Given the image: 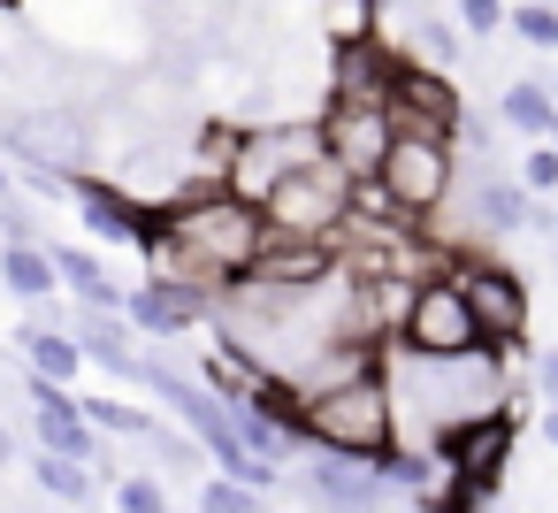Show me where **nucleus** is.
Wrapping results in <instances>:
<instances>
[{"mask_svg":"<svg viewBox=\"0 0 558 513\" xmlns=\"http://www.w3.org/2000/svg\"><path fill=\"white\" fill-rule=\"evenodd\" d=\"M260 238H268V223H260L253 200H238V192H184V200L161 207V230L146 246V276H177V284L222 291V284H238L253 269Z\"/></svg>","mask_w":558,"mask_h":513,"instance_id":"obj_1","label":"nucleus"},{"mask_svg":"<svg viewBox=\"0 0 558 513\" xmlns=\"http://www.w3.org/2000/svg\"><path fill=\"white\" fill-rule=\"evenodd\" d=\"M299 421H306V452H352V460H375V452L398 444L390 375L367 368V375H344V383L299 391Z\"/></svg>","mask_w":558,"mask_h":513,"instance_id":"obj_2","label":"nucleus"},{"mask_svg":"<svg viewBox=\"0 0 558 513\" xmlns=\"http://www.w3.org/2000/svg\"><path fill=\"white\" fill-rule=\"evenodd\" d=\"M444 276H451L459 299L474 307L482 353H497L505 368H512V360H535V345H527V276H520V269H505V261L459 246V253H444Z\"/></svg>","mask_w":558,"mask_h":513,"instance_id":"obj_3","label":"nucleus"},{"mask_svg":"<svg viewBox=\"0 0 558 513\" xmlns=\"http://www.w3.org/2000/svg\"><path fill=\"white\" fill-rule=\"evenodd\" d=\"M375 192H383L405 223L436 215V207L459 192V146H451V131L398 123V131H390V154H383V169H375Z\"/></svg>","mask_w":558,"mask_h":513,"instance_id":"obj_4","label":"nucleus"},{"mask_svg":"<svg viewBox=\"0 0 558 513\" xmlns=\"http://www.w3.org/2000/svg\"><path fill=\"white\" fill-rule=\"evenodd\" d=\"M322 162V123L314 116H260V123H238V146H230V169H222V192L238 200H268L291 169Z\"/></svg>","mask_w":558,"mask_h":513,"instance_id":"obj_5","label":"nucleus"},{"mask_svg":"<svg viewBox=\"0 0 558 513\" xmlns=\"http://www.w3.org/2000/svg\"><path fill=\"white\" fill-rule=\"evenodd\" d=\"M352 192H360V184L322 154V162L291 169V177L260 200V223H268L276 238H322V246H337L344 223H352Z\"/></svg>","mask_w":558,"mask_h":513,"instance_id":"obj_6","label":"nucleus"},{"mask_svg":"<svg viewBox=\"0 0 558 513\" xmlns=\"http://www.w3.org/2000/svg\"><path fill=\"white\" fill-rule=\"evenodd\" d=\"M512 437H520V421H512V406H489V414H474V421H444L436 437H428V452H436V467L451 475V482H466L482 505L505 490V475H512Z\"/></svg>","mask_w":558,"mask_h":513,"instance_id":"obj_7","label":"nucleus"},{"mask_svg":"<svg viewBox=\"0 0 558 513\" xmlns=\"http://www.w3.org/2000/svg\"><path fill=\"white\" fill-rule=\"evenodd\" d=\"M398 353H421V360H459V353H482V330H474V307L459 299V284L444 269H428L398 314Z\"/></svg>","mask_w":558,"mask_h":513,"instance_id":"obj_8","label":"nucleus"},{"mask_svg":"<svg viewBox=\"0 0 558 513\" xmlns=\"http://www.w3.org/2000/svg\"><path fill=\"white\" fill-rule=\"evenodd\" d=\"M322 154L352 177V184H375V169H383V154H390V131H398V116H390V100H322Z\"/></svg>","mask_w":558,"mask_h":513,"instance_id":"obj_9","label":"nucleus"},{"mask_svg":"<svg viewBox=\"0 0 558 513\" xmlns=\"http://www.w3.org/2000/svg\"><path fill=\"white\" fill-rule=\"evenodd\" d=\"M215 299H222V291H207V284L146 276V284H131V291H123V314H131V330H138V337L177 345V337H192L199 322H215Z\"/></svg>","mask_w":558,"mask_h":513,"instance_id":"obj_10","label":"nucleus"},{"mask_svg":"<svg viewBox=\"0 0 558 513\" xmlns=\"http://www.w3.org/2000/svg\"><path fill=\"white\" fill-rule=\"evenodd\" d=\"M459 93H451V77L444 70H428V62H413V55H398L390 62V116L398 123H421V131H451L459 123Z\"/></svg>","mask_w":558,"mask_h":513,"instance_id":"obj_11","label":"nucleus"},{"mask_svg":"<svg viewBox=\"0 0 558 513\" xmlns=\"http://www.w3.org/2000/svg\"><path fill=\"white\" fill-rule=\"evenodd\" d=\"M70 337L85 353V368H108L116 383H138V330L123 307H77L70 314Z\"/></svg>","mask_w":558,"mask_h":513,"instance_id":"obj_12","label":"nucleus"},{"mask_svg":"<svg viewBox=\"0 0 558 513\" xmlns=\"http://www.w3.org/2000/svg\"><path fill=\"white\" fill-rule=\"evenodd\" d=\"M299 490L329 513V505H390V482L367 467V460H352V452H314L306 467H299Z\"/></svg>","mask_w":558,"mask_h":513,"instance_id":"obj_13","label":"nucleus"},{"mask_svg":"<svg viewBox=\"0 0 558 513\" xmlns=\"http://www.w3.org/2000/svg\"><path fill=\"white\" fill-rule=\"evenodd\" d=\"M16 353H24V375L70 383V391H77V375H85V353H77L70 322H54V314H32V322L16 330Z\"/></svg>","mask_w":558,"mask_h":513,"instance_id":"obj_14","label":"nucleus"},{"mask_svg":"<svg viewBox=\"0 0 558 513\" xmlns=\"http://www.w3.org/2000/svg\"><path fill=\"white\" fill-rule=\"evenodd\" d=\"M489 116H497V123H505L512 139H527V146L558 131V100L543 93V77H512V85L497 93V108H489Z\"/></svg>","mask_w":558,"mask_h":513,"instance_id":"obj_15","label":"nucleus"},{"mask_svg":"<svg viewBox=\"0 0 558 513\" xmlns=\"http://www.w3.org/2000/svg\"><path fill=\"white\" fill-rule=\"evenodd\" d=\"M47 253H54V276L77 307H123V284L108 276V261L93 246H47Z\"/></svg>","mask_w":558,"mask_h":513,"instance_id":"obj_16","label":"nucleus"},{"mask_svg":"<svg viewBox=\"0 0 558 513\" xmlns=\"http://www.w3.org/2000/svg\"><path fill=\"white\" fill-rule=\"evenodd\" d=\"M32 482H39V498H54V505H93L100 498V475H93V460H70V452H32Z\"/></svg>","mask_w":558,"mask_h":513,"instance_id":"obj_17","label":"nucleus"},{"mask_svg":"<svg viewBox=\"0 0 558 513\" xmlns=\"http://www.w3.org/2000/svg\"><path fill=\"white\" fill-rule=\"evenodd\" d=\"M0 284H9L24 307H54V291H62L47 246H0Z\"/></svg>","mask_w":558,"mask_h":513,"instance_id":"obj_18","label":"nucleus"},{"mask_svg":"<svg viewBox=\"0 0 558 513\" xmlns=\"http://www.w3.org/2000/svg\"><path fill=\"white\" fill-rule=\"evenodd\" d=\"M77 406H85V421H93L100 437H131V444H146V437L161 429L146 406H131V398H116V391H108V398H77Z\"/></svg>","mask_w":558,"mask_h":513,"instance_id":"obj_19","label":"nucleus"},{"mask_svg":"<svg viewBox=\"0 0 558 513\" xmlns=\"http://www.w3.org/2000/svg\"><path fill=\"white\" fill-rule=\"evenodd\" d=\"M505 32L527 39V47H543V55H558V0H512V9H505Z\"/></svg>","mask_w":558,"mask_h":513,"instance_id":"obj_20","label":"nucleus"},{"mask_svg":"<svg viewBox=\"0 0 558 513\" xmlns=\"http://www.w3.org/2000/svg\"><path fill=\"white\" fill-rule=\"evenodd\" d=\"M199 513H276V505H268V490H253V482L207 475V482H199Z\"/></svg>","mask_w":558,"mask_h":513,"instance_id":"obj_21","label":"nucleus"},{"mask_svg":"<svg viewBox=\"0 0 558 513\" xmlns=\"http://www.w3.org/2000/svg\"><path fill=\"white\" fill-rule=\"evenodd\" d=\"M116 513H177L161 475H116Z\"/></svg>","mask_w":558,"mask_h":513,"instance_id":"obj_22","label":"nucleus"},{"mask_svg":"<svg viewBox=\"0 0 558 513\" xmlns=\"http://www.w3.org/2000/svg\"><path fill=\"white\" fill-rule=\"evenodd\" d=\"M0 246H47V238H39V207L16 200V184L0 192Z\"/></svg>","mask_w":558,"mask_h":513,"instance_id":"obj_23","label":"nucleus"},{"mask_svg":"<svg viewBox=\"0 0 558 513\" xmlns=\"http://www.w3.org/2000/svg\"><path fill=\"white\" fill-rule=\"evenodd\" d=\"M520 184H527L535 200H558V146H550V139H535V146L520 154Z\"/></svg>","mask_w":558,"mask_h":513,"instance_id":"obj_24","label":"nucleus"},{"mask_svg":"<svg viewBox=\"0 0 558 513\" xmlns=\"http://www.w3.org/2000/svg\"><path fill=\"white\" fill-rule=\"evenodd\" d=\"M459 32L497 39V32H505V0H459Z\"/></svg>","mask_w":558,"mask_h":513,"instance_id":"obj_25","label":"nucleus"},{"mask_svg":"<svg viewBox=\"0 0 558 513\" xmlns=\"http://www.w3.org/2000/svg\"><path fill=\"white\" fill-rule=\"evenodd\" d=\"M535 398H543V406H558V345H550V353H535Z\"/></svg>","mask_w":558,"mask_h":513,"instance_id":"obj_26","label":"nucleus"},{"mask_svg":"<svg viewBox=\"0 0 558 513\" xmlns=\"http://www.w3.org/2000/svg\"><path fill=\"white\" fill-rule=\"evenodd\" d=\"M543 444L558 452V406H543Z\"/></svg>","mask_w":558,"mask_h":513,"instance_id":"obj_27","label":"nucleus"},{"mask_svg":"<svg viewBox=\"0 0 558 513\" xmlns=\"http://www.w3.org/2000/svg\"><path fill=\"white\" fill-rule=\"evenodd\" d=\"M9 460H16V437H9V429H0V467H9Z\"/></svg>","mask_w":558,"mask_h":513,"instance_id":"obj_28","label":"nucleus"},{"mask_svg":"<svg viewBox=\"0 0 558 513\" xmlns=\"http://www.w3.org/2000/svg\"><path fill=\"white\" fill-rule=\"evenodd\" d=\"M329 513H390V505H329Z\"/></svg>","mask_w":558,"mask_h":513,"instance_id":"obj_29","label":"nucleus"},{"mask_svg":"<svg viewBox=\"0 0 558 513\" xmlns=\"http://www.w3.org/2000/svg\"><path fill=\"white\" fill-rule=\"evenodd\" d=\"M0 192H9V162H0Z\"/></svg>","mask_w":558,"mask_h":513,"instance_id":"obj_30","label":"nucleus"},{"mask_svg":"<svg viewBox=\"0 0 558 513\" xmlns=\"http://www.w3.org/2000/svg\"><path fill=\"white\" fill-rule=\"evenodd\" d=\"M0 9H16V0H0Z\"/></svg>","mask_w":558,"mask_h":513,"instance_id":"obj_31","label":"nucleus"},{"mask_svg":"<svg viewBox=\"0 0 558 513\" xmlns=\"http://www.w3.org/2000/svg\"><path fill=\"white\" fill-rule=\"evenodd\" d=\"M550 146H558V131H550Z\"/></svg>","mask_w":558,"mask_h":513,"instance_id":"obj_32","label":"nucleus"}]
</instances>
